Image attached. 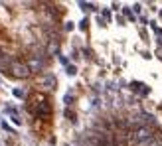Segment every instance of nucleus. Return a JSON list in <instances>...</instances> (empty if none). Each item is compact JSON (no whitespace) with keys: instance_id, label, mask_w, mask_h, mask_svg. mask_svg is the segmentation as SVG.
Segmentation results:
<instances>
[{"instance_id":"7","label":"nucleus","mask_w":162,"mask_h":146,"mask_svg":"<svg viewBox=\"0 0 162 146\" xmlns=\"http://www.w3.org/2000/svg\"><path fill=\"white\" fill-rule=\"evenodd\" d=\"M65 117L69 118V121H75V113H71L69 109H65Z\"/></svg>"},{"instance_id":"3","label":"nucleus","mask_w":162,"mask_h":146,"mask_svg":"<svg viewBox=\"0 0 162 146\" xmlns=\"http://www.w3.org/2000/svg\"><path fill=\"white\" fill-rule=\"evenodd\" d=\"M42 65H44V63H42V59L38 57V55H34V59H32V61L28 63L30 71H40V69H42Z\"/></svg>"},{"instance_id":"8","label":"nucleus","mask_w":162,"mask_h":146,"mask_svg":"<svg viewBox=\"0 0 162 146\" xmlns=\"http://www.w3.org/2000/svg\"><path fill=\"white\" fill-rule=\"evenodd\" d=\"M14 97H24V91L22 89H14Z\"/></svg>"},{"instance_id":"4","label":"nucleus","mask_w":162,"mask_h":146,"mask_svg":"<svg viewBox=\"0 0 162 146\" xmlns=\"http://www.w3.org/2000/svg\"><path fill=\"white\" fill-rule=\"evenodd\" d=\"M42 85H44V87H48V89H54V87H55V77H54V75L42 77Z\"/></svg>"},{"instance_id":"10","label":"nucleus","mask_w":162,"mask_h":146,"mask_svg":"<svg viewBox=\"0 0 162 146\" xmlns=\"http://www.w3.org/2000/svg\"><path fill=\"white\" fill-rule=\"evenodd\" d=\"M65 30H67V32H71V30H73V22H67V24H65Z\"/></svg>"},{"instance_id":"13","label":"nucleus","mask_w":162,"mask_h":146,"mask_svg":"<svg viewBox=\"0 0 162 146\" xmlns=\"http://www.w3.org/2000/svg\"><path fill=\"white\" fill-rule=\"evenodd\" d=\"M152 146H162V140H158V138H156V142H154Z\"/></svg>"},{"instance_id":"2","label":"nucleus","mask_w":162,"mask_h":146,"mask_svg":"<svg viewBox=\"0 0 162 146\" xmlns=\"http://www.w3.org/2000/svg\"><path fill=\"white\" fill-rule=\"evenodd\" d=\"M10 69H12V73H14L16 77H28V75H30V67L26 65V63L14 61L12 65H10Z\"/></svg>"},{"instance_id":"11","label":"nucleus","mask_w":162,"mask_h":146,"mask_svg":"<svg viewBox=\"0 0 162 146\" xmlns=\"http://www.w3.org/2000/svg\"><path fill=\"white\" fill-rule=\"evenodd\" d=\"M54 51H58V44H51L50 46V54H54Z\"/></svg>"},{"instance_id":"9","label":"nucleus","mask_w":162,"mask_h":146,"mask_svg":"<svg viewBox=\"0 0 162 146\" xmlns=\"http://www.w3.org/2000/svg\"><path fill=\"white\" fill-rule=\"evenodd\" d=\"M71 101H73V95H71V93H67V95H65V103L71 105Z\"/></svg>"},{"instance_id":"5","label":"nucleus","mask_w":162,"mask_h":146,"mask_svg":"<svg viewBox=\"0 0 162 146\" xmlns=\"http://www.w3.org/2000/svg\"><path fill=\"white\" fill-rule=\"evenodd\" d=\"M50 111H51V109H50V105H48V103H42L40 107H38V115H42V117H48Z\"/></svg>"},{"instance_id":"12","label":"nucleus","mask_w":162,"mask_h":146,"mask_svg":"<svg viewBox=\"0 0 162 146\" xmlns=\"http://www.w3.org/2000/svg\"><path fill=\"white\" fill-rule=\"evenodd\" d=\"M79 28H81V30H85V28H87V20H83V22H81V24H79Z\"/></svg>"},{"instance_id":"1","label":"nucleus","mask_w":162,"mask_h":146,"mask_svg":"<svg viewBox=\"0 0 162 146\" xmlns=\"http://www.w3.org/2000/svg\"><path fill=\"white\" fill-rule=\"evenodd\" d=\"M152 136H154V134H152V128H148V126H142V128H138V130H134V132H133L131 140L137 142V144H141V142L148 140V138H152Z\"/></svg>"},{"instance_id":"6","label":"nucleus","mask_w":162,"mask_h":146,"mask_svg":"<svg viewBox=\"0 0 162 146\" xmlns=\"http://www.w3.org/2000/svg\"><path fill=\"white\" fill-rule=\"evenodd\" d=\"M65 71H67V75L73 77L75 73H77V67H75V65H67V67H65Z\"/></svg>"}]
</instances>
